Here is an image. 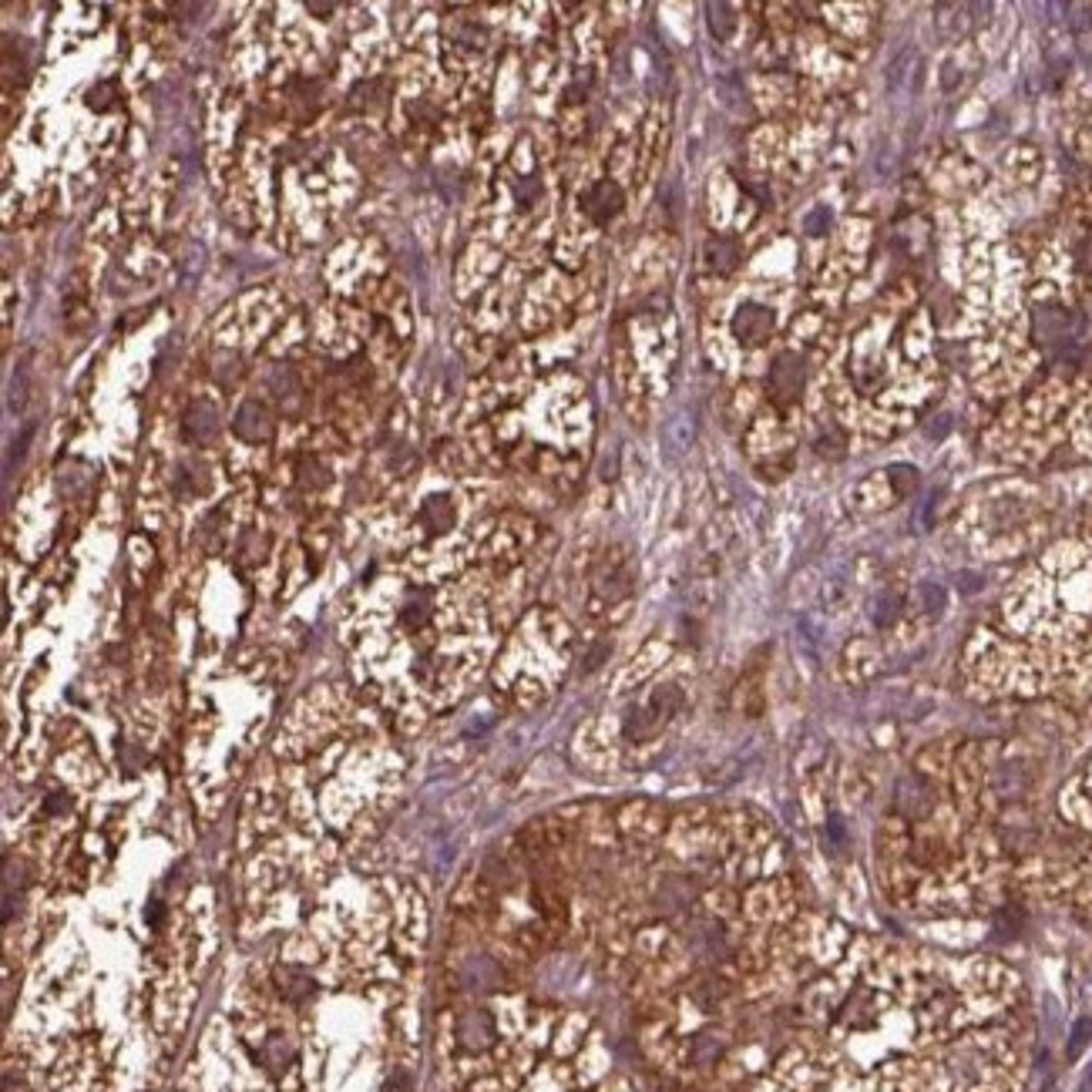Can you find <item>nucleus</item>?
I'll list each match as a JSON object with an SVG mask.
<instances>
[{
    "label": "nucleus",
    "instance_id": "nucleus-1",
    "mask_svg": "<svg viewBox=\"0 0 1092 1092\" xmlns=\"http://www.w3.org/2000/svg\"><path fill=\"white\" fill-rule=\"evenodd\" d=\"M773 329H777V313L763 306V302H743L736 319H733V336L749 350L763 346L773 336Z\"/></svg>",
    "mask_w": 1092,
    "mask_h": 1092
},
{
    "label": "nucleus",
    "instance_id": "nucleus-2",
    "mask_svg": "<svg viewBox=\"0 0 1092 1092\" xmlns=\"http://www.w3.org/2000/svg\"><path fill=\"white\" fill-rule=\"evenodd\" d=\"M625 205V192L615 178H598L595 185H588V192L581 195V212L592 226H609Z\"/></svg>",
    "mask_w": 1092,
    "mask_h": 1092
},
{
    "label": "nucleus",
    "instance_id": "nucleus-3",
    "mask_svg": "<svg viewBox=\"0 0 1092 1092\" xmlns=\"http://www.w3.org/2000/svg\"><path fill=\"white\" fill-rule=\"evenodd\" d=\"M844 669L850 672V679L864 682L871 679L874 672L881 669V652L874 646L871 638H854L847 649H844Z\"/></svg>",
    "mask_w": 1092,
    "mask_h": 1092
},
{
    "label": "nucleus",
    "instance_id": "nucleus-4",
    "mask_svg": "<svg viewBox=\"0 0 1092 1092\" xmlns=\"http://www.w3.org/2000/svg\"><path fill=\"white\" fill-rule=\"evenodd\" d=\"M1085 1039H1089V1022H1079V1029H1075V1039H1072V1045H1069V1049L1079 1052V1045H1083Z\"/></svg>",
    "mask_w": 1092,
    "mask_h": 1092
}]
</instances>
